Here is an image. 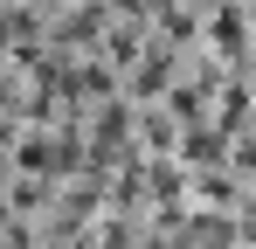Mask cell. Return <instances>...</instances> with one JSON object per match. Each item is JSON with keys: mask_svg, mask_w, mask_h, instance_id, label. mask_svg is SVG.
Returning a JSON list of instances; mask_svg holds the SVG:
<instances>
[{"mask_svg": "<svg viewBox=\"0 0 256 249\" xmlns=\"http://www.w3.org/2000/svg\"><path fill=\"white\" fill-rule=\"evenodd\" d=\"M208 48L228 56L236 70L256 56V21H250V0H208Z\"/></svg>", "mask_w": 256, "mask_h": 249, "instance_id": "1", "label": "cell"}, {"mask_svg": "<svg viewBox=\"0 0 256 249\" xmlns=\"http://www.w3.org/2000/svg\"><path fill=\"white\" fill-rule=\"evenodd\" d=\"M180 160L194 166V173H201V166H228L236 160V138H228L214 118H194L187 132H180Z\"/></svg>", "mask_w": 256, "mask_h": 249, "instance_id": "2", "label": "cell"}, {"mask_svg": "<svg viewBox=\"0 0 256 249\" xmlns=\"http://www.w3.org/2000/svg\"><path fill=\"white\" fill-rule=\"evenodd\" d=\"M250 194H256V187L236 173V160H228V166H201V173H194V201H201V208H242Z\"/></svg>", "mask_w": 256, "mask_h": 249, "instance_id": "3", "label": "cell"}]
</instances>
